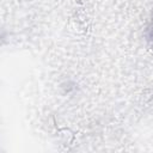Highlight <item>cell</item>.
Segmentation results:
<instances>
[{
    "label": "cell",
    "mask_w": 153,
    "mask_h": 153,
    "mask_svg": "<svg viewBox=\"0 0 153 153\" xmlns=\"http://www.w3.org/2000/svg\"><path fill=\"white\" fill-rule=\"evenodd\" d=\"M147 36H148V39L152 42L153 44V20L151 22V25L148 26V32H147Z\"/></svg>",
    "instance_id": "obj_1"
}]
</instances>
